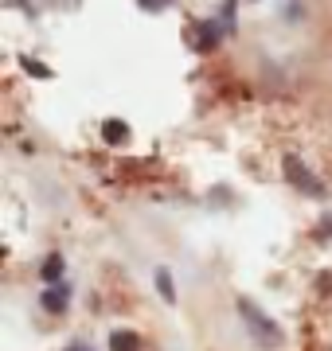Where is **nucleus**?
<instances>
[{"mask_svg":"<svg viewBox=\"0 0 332 351\" xmlns=\"http://www.w3.org/2000/svg\"><path fill=\"white\" fill-rule=\"evenodd\" d=\"M141 8H145V12H161V8H168V4H172V0H137Z\"/></svg>","mask_w":332,"mask_h":351,"instance_id":"1a4fd4ad","label":"nucleus"},{"mask_svg":"<svg viewBox=\"0 0 332 351\" xmlns=\"http://www.w3.org/2000/svg\"><path fill=\"white\" fill-rule=\"evenodd\" d=\"M39 301H43V308H47V313H67V304H71V289L55 281V285L47 289V293H43Z\"/></svg>","mask_w":332,"mask_h":351,"instance_id":"20e7f679","label":"nucleus"},{"mask_svg":"<svg viewBox=\"0 0 332 351\" xmlns=\"http://www.w3.org/2000/svg\"><path fill=\"white\" fill-rule=\"evenodd\" d=\"M285 172H289V180H294L301 191H320V184L313 180V176H309V168L297 160V156H285Z\"/></svg>","mask_w":332,"mask_h":351,"instance_id":"f03ea898","label":"nucleus"},{"mask_svg":"<svg viewBox=\"0 0 332 351\" xmlns=\"http://www.w3.org/2000/svg\"><path fill=\"white\" fill-rule=\"evenodd\" d=\"M137 348H141L137 332H114L110 336V351H137Z\"/></svg>","mask_w":332,"mask_h":351,"instance_id":"423d86ee","label":"nucleus"},{"mask_svg":"<svg viewBox=\"0 0 332 351\" xmlns=\"http://www.w3.org/2000/svg\"><path fill=\"white\" fill-rule=\"evenodd\" d=\"M39 274H43V281H59V277H63V254H51V258H47V262H43V269H39Z\"/></svg>","mask_w":332,"mask_h":351,"instance_id":"0eeeda50","label":"nucleus"},{"mask_svg":"<svg viewBox=\"0 0 332 351\" xmlns=\"http://www.w3.org/2000/svg\"><path fill=\"white\" fill-rule=\"evenodd\" d=\"M239 313H243L246 328L258 336V343H262V348H278V343H281V328L274 324V320H270V316L262 313L254 301H246V297H243V301H239Z\"/></svg>","mask_w":332,"mask_h":351,"instance_id":"f257e3e1","label":"nucleus"},{"mask_svg":"<svg viewBox=\"0 0 332 351\" xmlns=\"http://www.w3.org/2000/svg\"><path fill=\"white\" fill-rule=\"evenodd\" d=\"M24 66L32 71V75H39V78H47V75H51V71H47L43 63H32V59H24Z\"/></svg>","mask_w":332,"mask_h":351,"instance_id":"9d476101","label":"nucleus"},{"mask_svg":"<svg viewBox=\"0 0 332 351\" xmlns=\"http://www.w3.org/2000/svg\"><path fill=\"white\" fill-rule=\"evenodd\" d=\"M102 137H106V145H126V141H129V125L114 117V121H106V125H102Z\"/></svg>","mask_w":332,"mask_h":351,"instance_id":"39448f33","label":"nucleus"},{"mask_svg":"<svg viewBox=\"0 0 332 351\" xmlns=\"http://www.w3.org/2000/svg\"><path fill=\"white\" fill-rule=\"evenodd\" d=\"M67 351H94V348H86V343H71Z\"/></svg>","mask_w":332,"mask_h":351,"instance_id":"f8f14e48","label":"nucleus"},{"mask_svg":"<svg viewBox=\"0 0 332 351\" xmlns=\"http://www.w3.org/2000/svg\"><path fill=\"white\" fill-rule=\"evenodd\" d=\"M320 234H324V239H332V211L320 219Z\"/></svg>","mask_w":332,"mask_h":351,"instance_id":"9b49d317","label":"nucleus"},{"mask_svg":"<svg viewBox=\"0 0 332 351\" xmlns=\"http://www.w3.org/2000/svg\"><path fill=\"white\" fill-rule=\"evenodd\" d=\"M156 285H161V297H165L168 304L176 301V285H172V274H168V269H156Z\"/></svg>","mask_w":332,"mask_h":351,"instance_id":"6e6552de","label":"nucleus"},{"mask_svg":"<svg viewBox=\"0 0 332 351\" xmlns=\"http://www.w3.org/2000/svg\"><path fill=\"white\" fill-rule=\"evenodd\" d=\"M219 39H223V24H219V20H207V24H200V32H195V51H215Z\"/></svg>","mask_w":332,"mask_h":351,"instance_id":"7ed1b4c3","label":"nucleus"}]
</instances>
